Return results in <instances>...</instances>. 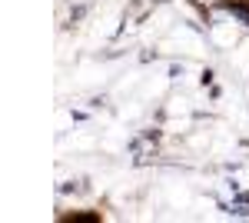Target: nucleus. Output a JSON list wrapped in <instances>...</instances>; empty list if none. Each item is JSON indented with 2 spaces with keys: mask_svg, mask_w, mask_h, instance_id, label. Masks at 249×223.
Masks as SVG:
<instances>
[{
  "mask_svg": "<svg viewBox=\"0 0 249 223\" xmlns=\"http://www.w3.org/2000/svg\"><path fill=\"white\" fill-rule=\"evenodd\" d=\"M230 14H232V17H239L243 23H249V10H246V7H239V3H230Z\"/></svg>",
  "mask_w": 249,
  "mask_h": 223,
  "instance_id": "obj_1",
  "label": "nucleus"
}]
</instances>
